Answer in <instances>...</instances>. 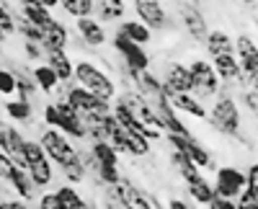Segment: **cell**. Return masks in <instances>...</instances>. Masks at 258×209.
<instances>
[{"label": "cell", "mask_w": 258, "mask_h": 209, "mask_svg": "<svg viewBox=\"0 0 258 209\" xmlns=\"http://www.w3.org/2000/svg\"><path fill=\"white\" fill-rule=\"evenodd\" d=\"M64 88V101L70 103V106L83 116V119H91V116H103V114H111V101H103L98 98L96 93L85 91L83 86H78V83H62Z\"/></svg>", "instance_id": "cell-5"}, {"label": "cell", "mask_w": 258, "mask_h": 209, "mask_svg": "<svg viewBox=\"0 0 258 209\" xmlns=\"http://www.w3.org/2000/svg\"><path fill=\"white\" fill-rule=\"evenodd\" d=\"M34 209H62L57 191H49V189H44V191H41V194L36 196V204H34Z\"/></svg>", "instance_id": "cell-34"}, {"label": "cell", "mask_w": 258, "mask_h": 209, "mask_svg": "<svg viewBox=\"0 0 258 209\" xmlns=\"http://www.w3.org/2000/svg\"><path fill=\"white\" fill-rule=\"evenodd\" d=\"M21 52H24V59L26 62H44V57H47V52H44V47L39 44V41H29V39H24L21 41Z\"/></svg>", "instance_id": "cell-32"}, {"label": "cell", "mask_w": 258, "mask_h": 209, "mask_svg": "<svg viewBox=\"0 0 258 209\" xmlns=\"http://www.w3.org/2000/svg\"><path fill=\"white\" fill-rule=\"evenodd\" d=\"M209 124H212V129L222 137L238 140L243 134V116H240L238 98L232 96L230 86H225V83H222L220 96L214 98L212 109H209Z\"/></svg>", "instance_id": "cell-1"}, {"label": "cell", "mask_w": 258, "mask_h": 209, "mask_svg": "<svg viewBox=\"0 0 258 209\" xmlns=\"http://www.w3.org/2000/svg\"><path fill=\"white\" fill-rule=\"evenodd\" d=\"M41 47L44 52H54V49H68L70 47V29L62 24V21H54L49 29H44L41 34Z\"/></svg>", "instance_id": "cell-23"}, {"label": "cell", "mask_w": 258, "mask_h": 209, "mask_svg": "<svg viewBox=\"0 0 258 209\" xmlns=\"http://www.w3.org/2000/svg\"><path fill=\"white\" fill-rule=\"evenodd\" d=\"M245 186H248L245 171L235 168V165H222V168L214 171V191H217L220 196L238 199V196L243 194Z\"/></svg>", "instance_id": "cell-12"}, {"label": "cell", "mask_w": 258, "mask_h": 209, "mask_svg": "<svg viewBox=\"0 0 258 209\" xmlns=\"http://www.w3.org/2000/svg\"><path fill=\"white\" fill-rule=\"evenodd\" d=\"M26 171L31 173L34 183L39 186V191L49 189L57 178V171H54V163L49 160V155L44 153V148L39 145V140H26Z\"/></svg>", "instance_id": "cell-6"}, {"label": "cell", "mask_w": 258, "mask_h": 209, "mask_svg": "<svg viewBox=\"0 0 258 209\" xmlns=\"http://www.w3.org/2000/svg\"><path fill=\"white\" fill-rule=\"evenodd\" d=\"M191 80H194V96L199 101H209V98H217L220 91H222V80L214 70L212 59H204V57H197L191 59Z\"/></svg>", "instance_id": "cell-7"}, {"label": "cell", "mask_w": 258, "mask_h": 209, "mask_svg": "<svg viewBox=\"0 0 258 209\" xmlns=\"http://www.w3.org/2000/svg\"><path fill=\"white\" fill-rule=\"evenodd\" d=\"M13 168H16V160H13L8 153H3V150H0V178H3L6 183H8V178H11Z\"/></svg>", "instance_id": "cell-36"}, {"label": "cell", "mask_w": 258, "mask_h": 209, "mask_svg": "<svg viewBox=\"0 0 258 209\" xmlns=\"http://www.w3.org/2000/svg\"><path fill=\"white\" fill-rule=\"evenodd\" d=\"M3 116L13 124H31L34 121V103L24 101V98H6L3 101Z\"/></svg>", "instance_id": "cell-19"}, {"label": "cell", "mask_w": 258, "mask_h": 209, "mask_svg": "<svg viewBox=\"0 0 258 209\" xmlns=\"http://www.w3.org/2000/svg\"><path fill=\"white\" fill-rule=\"evenodd\" d=\"M8 189H11L13 196L24 199V201H36V196L41 194L39 186H36L34 178H31V173H29L26 168H21V165H16V168H13V173H11V178H8Z\"/></svg>", "instance_id": "cell-15"}, {"label": "cell", "mask_w": 258, "mask_h": 209, "mask_svg": "<svg viewBox=\"0 0 258 209\" xmlns=\"http://www.w3.org/2000/svg\"><path fill=\"white\" fill-rule=\"evenodd\" d=\"M16 8L21 11V13H24L29 21H31V24L34 26H39L41 31H44V29H49L52 24H54V13L49 11V8H44V6H36V3H16Z\"/></svg>", "instance_id": "cell-25"}, {"label": "cell", "mask_w": 258, "mask_h": 209, "mask_svg": "<svg viewBox=\"0 0 258 209\" xmlns=\"http://www.w3.org/2000/svg\"><path fill=\"white\" fill-rule=\"evenodd\" d=\"M186 191H188L191 201L199 204V206H207L214 196H217V191H214V181H209L204 173H197L191 181H186Z\"/></svg>", "instance_id": "cell-20"}, {"label": "cell", "mask_w": 258, "mask_h": 209, "mask_svg": "<svg viewBox=\"0 0 258 209\" xmlns=\"http://www.w3.org/2000/svg\"><path fill=\"white\" fill-rule=\"evenodd\" d=\"M41 121H44V127H54V129L64 132L68 137L78 140V142H88L85 121L68 101H54V98L47 101L44 109H41Z\"/></svg>", "instance_id": "cell-3"}, {"label": "cell", "mask_w": 258, "mask_h": 209, "mask_svg": "<svg viewBox=\"0 0 258 209\" xmlns=\"http://www.w3.org/2000/svg\"><path fill=\"white\" fill-rule=\"evenodd\" d=\"M93 16L101 24H119L126 18L124 0H93Z\"/></svg>", "instance_id": "cell-21"}, {"label": "cell", "mask_w": 258, "mask_h": 209, "mask_svg": "<svg viewBox=\"0 0 258 209\" xmlns=\"http://www.w3.org/2000/svg\"><path fill=\"white\" fill-rule=\"evenodd\" d=\"M75 34L80 36V41L88 49H101L106 41H109V34H106V24L96 16H85V18H78L75 21Z\"/></svg>", "instance_id": "cell-13"}, {"label": "cell", "mask_w": 258, "mask_h": 209, "mask_svg": "<svg viewBox=\"0 0 258 209\" xmlns=\"http://www.w3.org/2000/svg\"><path fill=\"white\" fill-rule=\"evenodd\" d=\"M178 21H181V26L186 29V34L191 36V41L204 44V39L209 34V26H207L204 11L197 3H191V0H178Z\"/></svg>", "instance_id": "cell-10"}, {"label": "cell", "mask_w": 258, "mask_h": 209, "mask_svg": "<svg viewBox=\"0 0 258 209\" xmlns=\"http://www.w3.org/2000/svg\"><path fill=\"white\" fill-rule=\"evenodd\" d=\"M31 73H34V80H36L39 91L44 96H54L59 91L62 80L57 78V73L47 65V62H36V65H31Z\"/></svg>", "instance_id": "cell-24"}, {"label": "cell", "mask_w": 258, "mask_h": 209, "mask_svg": "<svg viewBox=\"0 0 258 209\" xmlns=\"http://www.w3.org/2000/svg\"><path fill=\"white\" fill-rule=\"evenodd\" d=\"M8 39H11V36H8V34L3 31V29H0V47H3V44H6V41H8Z\"/></svg>", "instance_id": "cell-43"}, {"label": "cell", "mask_w": 258, "mask_h": 209, "mask_svg": "<svg viewBox=\"0 0 258 209\" xmlns=\"http://www.w3.org/2000/svg\"><path fill=\"white\" fill-rule=\"evenodd\" d=\"M212 65L214 70H217L220 80L225 83V86H240V80H243V67H240V62H238V54H220V57H214L212 59Z\"/></svg>", "instance_id": "cell-17"}, {"label": "cell", "mask_w": 258, "mask_h": 209, "mask_svg": "<svg viewBox=\"0 0 258 209\" xmlns=\"http://www.w3.org/2000/svg\"><path fill=\"white\" fill-rule=\"evenodd\" d=\"M168 101H170V106H173L178 114H188L194 119H209V111L204 106V101H199L194 93H165Z\"/></svg>", "instance_id": "cell-16"}, {"label": "cell", "mask_w": 258, "mask_h": 209, "mask_svg": "<svg viewBox=\"0 0 258 209\" xmlns=\"http://www.w3.org/2000/svg\"><path fill=\"white\" fill-rule=\"evenodd\" d=\"M240 98L245 103V109L258 119V88H240Z\"/></svg>", "instance_id": "cell-35"}, {"label": "cell", "mask_w": 258, "mask_h": 209, "mask_svg": "<svg viewBox=\"0 0 258 209\" xmlns=\"http://www.w3.org/2000/svg\"><path fill=\"white\" fill-rule=\"evenodd\" d=\"M119 31L126 34L129 39L137 41V44H142V47H147L150 41H153V29L145 26L140 18H124V21H119Z\"/></svg>", "instance_id": "cell-26"}, {"label": "cell", "mask_w": 258, "mask_h": 209, "mask_svg": "<svg viewBox=\"0 0 258 209\" xmlns=\"http://www.w3.org/2000/svg\"><path fill=\"white\" fill-rule=\"evenodd\" d=\"M6 8H13L11 0H0V11H6Z\"/></svg>", "instance_id": "cell-44"}, {"label": "cell", "mask_w": 258, "mask_h": 209, "mask_svg": "<svg viewBox=\"0 0 258 209\" xmlns=\"http://www.w3.org/2000/svg\"><path fill=\"white\" fill-rule=\"evenodd\" d=\"M188 155H191V160L199 165L202 171H217V163H214V158H212V153L204 148V145L194 137L191 142H188Z\"/></svg>", "instance_id": "cell-29"}, {"label": "cell", "mask_w": 258, "mask_h": 209, "mask_svg": "<svg viewBox=\"0 0 258 209\" xmlns=\"http://www.w3.org/2000/svg\"><path fill=\"white\" fill-rule=\"evenodd\" d=\"M168 158H170V165L176 168V173L181 176V181H183V183H186V181H191L197 173H202V168L191 160V155H188V153L170 150V155H168Z\"/></svg>", "instance_id": "cell-28"}, {"label": "cell", "mask_w": 258, "mask_h": 209, "mask_svg": "<svg viewBox=\"0 0 258 209\" xmlns=\"http://www.w3.org/2000/svg\"><path fill=\"white\" fill-rule=\"evenodd\" d=\"M235 206H238V201L230 199V196H220V194L207 204V209H235Z\"/></svg>", "instance_id": "cell-38"}, {"label": "cell", "mask_w": 258, "mask_h": 209, "mask_svg": "<svg viewBox=\"0 0 258 209\" xmlns=\"http://www.w3.org/2000/svg\"><path fill=\"white\" fill-rule=\"evenodd\" d=\"M243 6H258V0H240Z\"/></svg>", "instance_id": "cell-45"}, {"label": "cell", "mask_w": 258, "mask_h": 209, "mask_svg": "<svg viewBox=\"0 0 258 209\" xmlns=\"http://www.w3.org/2000/svg\"><path fill=\"white\" fill-rule=\"evenodd\" d=\"M16 91H18L16 73L11 67H0V96H3V98H13Z\"/></svg>", "instance_id": "cell-31"}, {"label": "cell", "mask_w": 258, "mask_h": 209, "mask_svg": "<svg viewBox=\"0 0 258 209\" xmlns=\"http://www.w3.org/2000/svg\"><path fill=\"white\" fill-rule=\"evenodd\" d=\"M73 83H78V86H83L85 91H91V93H96L98 98L111 101V103H114L116 96H119V88H116L114 75L106 70V67H98L96 62L88 59V57H78Z\"/></svg>", "instance_id": "cell-2"}, {"label": "cell", "mask_w": 258, "mask_h": 209, "mask_svg": "<svg viewBox=\"0 0 258 209\" xmlns=\"http://www.w3.org/2000/svg\"><path fill=\"white\" fill-rule=\"evenodd\" d=\"M3 62H6V54H0V67H3Z\"/></svg>", "instance_id": "cell-46"}, {"label": "cell", "mask_w": 258, "mask_h": 209, "mask_svg": "<svg viewBox=\"0 0 258 209\" xmlns=\"http://www.w3.org/2000/svg\"><path fill=\"white\" fill-rule=\"evenodd\" d=\"M18 3H36V6H44V8H49V11L59 8V0H18Z\"/></svg>", "instance_id": "cell-39"}, {"label": "cell", "mask_w": 258, "mask_h": 209, "mask_svg": "<svg viewBox=\"0 0 258 209\" xmlns=\"http://www.w3.org/2000/svg\"><path fill=\"white\" fill-rule=\"evenodd\" d=\"M132 11L142 24L150 26L153 31H165V29L173 26V18H170L168 8L160 0H132Z\"/></svg>", "instance_id": "cell-11"}, {"label": "cell", "mask_w": 258, "mask_h": 209, "mask_svg": "<svg viewBox=\"0 0 258 209\" xmlns=\"http://www.w3.org/2000/svg\"><path fill=\"white\" fill-rule=\"evenodd\" d=\"M255 29H258V16H255Z\"/></svg>", "instance_id": "cell-47"}, {"label": "cell", "mask_w": 258, "mask_h": 209, "mask_svg": "<svg viewBox=\"0 0 258 209\" xmlns=\"http://www.w3.org/2000/svg\"><path fill=\"white\" fill-rule=\"evenodd\" d=\"M204 49H207L209 59L220 57V54H232L235 52V36L225 29H212L204 39Z\"/></svg>", "instance_id": "cell-18"}, {"label": "cell", "mask_w": 258, "mask_h": 209, "mask_svg": "<svg viewBox=\"0 0 258 209\" xmlns=\"http://www.w3.org/2000/svg\"><path fill=\"white\" fill-rule=\"evenodd\" d=\"M59 8L64 16H70L73 21L93 16V0H59Z\"/></svg>", "instance_id": "cell-30"}, {"label": "cell", "mask_w": 258, "mask_h": 209, "mask_svg": "<svg viewBox=\"0 0 258 209\" xmlns=\"http://www.w3.org/2000/svg\"><path fill=\"white\" fill-rule=\"evenodd\" d=\"M238 3H240V0H238Z\"/></svg>", "instance_id": "cell-48"}, {"label": "cell", "mask_w": 258, "mask_h": 209, "mask_svg": "<svg viewBox=\"0 0 258 209\" xmlns=\"http://www.w3.org/2000/svg\"><path fill=\"white\" fill-rule=\"evenodd\" d=\"M111 47L114 52L121 57V62L126 67H132L135 73H142V70H150V54L142 44H137V41H132L126 34H121L116 29V34L111 36Z\"/></svg>", "instance_id": "cell-9"}, {"label": "cell", "mask_w": 258, "mask_h": 209, "mask_svg": "<svg viewBox=\"0 0 258 209\" xmlns=\"http://www.w3.org/2000/svg\"><path fill=\"white\" fill-rule=\"evenodd\" d=\"M163 91L165 93H191L194 80H191V67L183 62H170L163 73Z\"/></svg>", "instance_id": "cell-14"}, {"label": "cell", "mask_w": 258, "mask_h": 209, "mask_svg": "<svg viewBox=\"0 0 258 209\" xmlns=\"http://www.w3.org/2000/svg\"><path fill=\"white\" fill-rule=\"evenodd\" d=\"M235 201H238V206H245V209H258V183H248Z\"/></svg>", "instance_id": "cell-33"}, {"label": "cell", "mask_w": 258, "mask_h": 209, "mask_svg": "<svg viewBox=\"0 0 258 209\" xmlns=\"http://www.w3.org/2000/svg\"><path fill=\"white\" fill-rule=\"evenodd\" d=\"M8 119L0 116V150H6V134H8Z\"/></svg>", "instance_id": "cell-40"}, {"label": "cell", "mask_w": 258, "mask_h": 209, "mask_svg": "<svg viewBox=\"0 0 258 209\" xmlns=\"http://www.w3.org/2000/svg\"><path fill=\"white\" fill-rule=\"evenodd\" d=\"M0 209H31V201H24V199H18V196H3L0 199Z\"/></svg>", "instance_id": "cell-37"}, {"label": "cell", "mask_w": 258, "mask_h": 209, "mask_svg": "<svg viewBox=\"0 0 258 209\" xmlns=\"http://www.w3.org/2000/svg\"><path fill=\"white\" fill-rule=\"evenodd\" d=\"M44 62L57 73V78L62 83H73L75 78V59L68 54V49H54V52H47Z\"/></svg>", "instance_id": "cell-22"}, {"label": "cell", "mask_w": 258, "mask_h": 209, "mask_svg": "<svg viewBox=\"0 0 258 209\" xmlns=\"http://www.w3.org/2000/svg\"><path fill=\"white\" fill-rule=\"evenodd\" d=\"M235 54L243 67L240 88H258V41L248 34L235 36Z\"/></svg>", "instance_id": "cell-8"}, {"label": "cell", "mask_w": 258, "mask_h": 209, "mask_svg": "<svg viewBox=\"0 0 258 209\" xmlns=\"http://www.w3.org/2000/svg\"><path fill=\"white\" fill-rule=\"evenodd\" d=\"M88 150H91V155L96 158V163H98V168L101 165H119V150L114 148V145L109 142V140H96V142H88Z\"/></svg>", "instance_id": "cell-27"}, {"label": "cell", "mask_w": 258, "mask_h": 209, "mask_svg": "<svg viewBox=\"0 0 258 209\" xmlns=\"http://www.w3.org/2000/svg\"><path fill=\"white\" fill-rule=\"evenodd\" d=\"M168 209H191V206H188V201H183L178 196H170L168 199Z\"/></svg>", "instance_id": "cell-41"}, {"label": "cell", "mask_w": 258, "mask_h": 209, "mask_svg": "<svg viewBox=\"0 0 258 209\" xmlns=\"http://www.w3.org/2000/svg\"><path fill=\"white\" fill-rule=\"evenodd\" d=\"M245 176H248V183H258V163H250L248 165Z\"/></svg>", "instance_id": "cell-42"}, {"label": "cell", "mask_w": 258, "mask_h": 209, "mask_svg": "<svg viewBox=\"0 0 258 209\" xmlns=\"http://www.w3.org/2000/svg\"><path fill=\"white\" fill-rule=\"evenodd\" d=\"M39 145L44 148V153L49 155V160L57 168H64V165L80 160V148L75 145V140L54 127H44L39 132Z\"/></svg>", "instance_id": "cell-4"}]
</instances>
